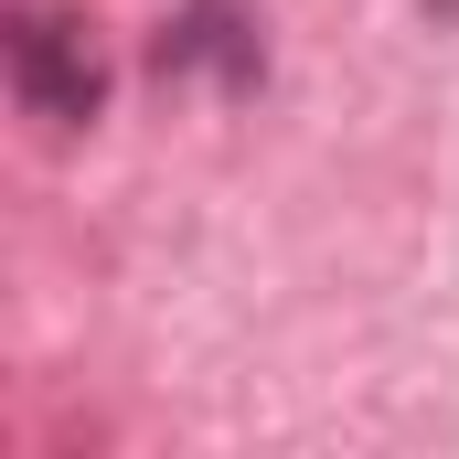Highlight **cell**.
I'll return each instance as SVG.
<instances>
[{"label": "cell", "mask_w": 459, "mask_h": 459, "mask_svg": "<svg viewBox=\"0 0 459 459\" xmlns=\"http://www.w3.org/2000/svg\"><path fill=\"white\" fill-rule=\"evenodd\" d=\"M0 54H11V97L43 117V128H97V108H108V43H97L86 11L11 0Z\"/></svg>", "instance_id": "6da1fadb"}, {"label": "cell", "mask_w": 459, "mask_h": 459, "mask_svg": "<svg viewBox=\"0 0 459 459\" xmlns=\"http://www.w3.org/2000/svg\"><path fill=\"white\" fill-rule=\"evenodd\" d=\"M150 75L160 86H193V75H214V86H256L267 75V43H256V22L235 11V0H193V11H171L160 22V43H150Z\"/></svg>", "instance_id": "7a4b0ae2"}]
</instances>
